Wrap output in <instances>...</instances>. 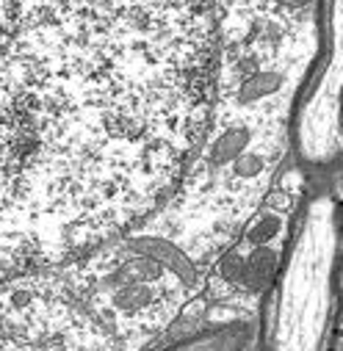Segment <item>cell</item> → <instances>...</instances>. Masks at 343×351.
<instances>
[{"mask_svg": "<svg viewBox=\"0 0 343 351\" xmlns=\"http://www.w3.org/2000/svg\"><path fill=\"white\" fill-rule=\"evenodd\" d=\"M219 0H0V282L128 235L216 114Z\"/></svg>", "mask_w": 343, "mask_h": 351, "instance_id": "cell-1", "label": "cell"}]
</instances>
